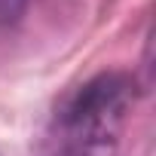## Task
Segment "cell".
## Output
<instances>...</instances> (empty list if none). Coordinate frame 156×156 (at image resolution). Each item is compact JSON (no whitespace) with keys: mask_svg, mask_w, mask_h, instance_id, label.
Returning a JSON list of instances; mask_svg holds the SVG:
<instances>
[{"mask_svg":"<svg viewBox=\"0 0 156 156\" xmlns=\"http://www.w3.org/2000/svg\"><path fill=\"white\" fill-rule=\"evenodd\" d=\"M132 101H135V80L129 73H119V70L98 73L95 80H89L76 92V98L67 107L70 138L83 150L107 147L116 138Z\"/></svg>","mask_w":156,"mask_h":156,"instance_id":"cell-1","label":"cell"},{"mask_svg":"<svg viewBox=\"0 0 156 156\" xmlns=\"http://www.w3.org/2000/svg\"><path fill=\"white\" fill-rule=\"evenodd\" d=\"M28 6V0H0V25L6 22H16Z\"/></svg>","mask_w":156,"mask_h":156,"instance_id":"cell-2","label":"cell"}]
</instances>
